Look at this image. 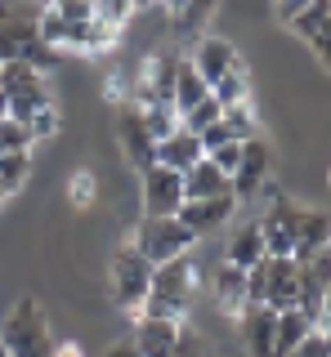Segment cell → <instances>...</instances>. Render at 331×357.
<instances>
[{
  "instance_id": "1",
  "label": "cell",
  "mask_w": 331,
  "mask_h": 357,
  "mask_svg": "<svg viewBox=\"0 0 331 357\" xmlns=\"http://www.w3.org/2000/svg\"><path fill=\"white\" fill-rule=\"evenodd\" d=\"M197 290V268L193 255H175L166 264H152V286L148 299H143L139 317H157V321H184Z\"/></svg>"
},
{
  "instance_id": "2",
  "label": "cell",
  "mask_w": 331,
  "mask_h": 357,
  "mask_svg": "<svg viewBox=\"0 0 331 357\" xmlns=\"http://www.w3.org/2000/svg\"><path fill=\"white\" fill-rule=\"evenodd\" d=\"M36 14L41 9H27V5L0 9V63H27V67H36V72H50V67L63 59L54 45L41 40Z\"/></svg>"
},
{
  "instance_id": "3",
  "label": "cell",
  "mask_w": 331,
  "mask_h": 357,
  "mask_svg": "<svg viewBox=\"0 0 331 357\" xmlns=\"http://www.w3.org/2000/svg\"><path fill=\"white\" fill-rule=\"evenodd\" d=\"M0 349L9 357H54V331H50V317L36 299H18L9 308V321L0 331Z\"/></svg>"
},
{
  "instance_id": "4",
  "label": "cell",
  "mask_w": 331,
  "mask_h": 357,
  "mask_svg": "<svg viewBox=\"0 0 331 357\" xmlns=\"http://www.w3.org/2000/svg\"><path fill=\"white\" fill-rule=\"evenodd\" d=\"M130 245H135L148 264H166V259H175V255H193L197 237L184 228L179 215H143L135 223V232H130Z\"/></svg>"
},
{
  "instance_id": "5",
  "label": "cell",
  "mask_w": 331,
  "mask_h": 357,
  "mask_svg": "<svg viewBox=\"0 0 331 357\" xmlns=\"http://www.w3.org/2000/svg\"><path fill=\"white\" fill-rule=\"evenodd\" d=\"M0 89H5L9 116L23 121V126L41 107L54 103V89L45 81V72H36V67H27V63H0Z\"/></svg>"
},
{
  "instance_id": "6",
  "label": "cell",
  "mask_w": 331,
  "mask_h": 357,
  "mask_svg": "<svg viewBox=\"0 0 331 357\" xmlns=\"http://www.w3.org/2000/svg\"><path fill=\"white\" fill-rule=\"evenodd\" d=\"M108 282H112V299L121 308L130 312V317H139L143 299H148V286H152V264L143 259L135 245H121L112 255V268H108Z\"/></svg>"
},
{
  "instance_id": "7",
  "label": "cell",
  "mask_w": 331,
  "mask_h": 357,
  "mask_svg": "<svg viewBox=\"0 0 331 357\" xmlns=\"http://www.w3.org/2000/svg\"><path fill=\"white\" fill-rule=\"evenodd\" d=\"M117 139H121V152L135 170H152L157 165V139H152L148 121H143V107L139 103H121L117 112Z\"/></svg>"
},
{
  "instance_id": "8",
  "label": "cell",
  "mask_w": 331,
  "mask_h": 357,
  "mask_svg": "<svg viewBox=\"0 0 331 357\" xmlns=\"http://www.w3.org/2000/svg\"><path fill=\"white\" fill-rule=\"evenodd\" d=\"M300 219H304V206H300V201L273 197L269 210L260 215L264 250H269V255H291V250H295V232H300Z\"/></svg>"
},
{
  "instance_id": "9",
  "label": "cell",
  "mask_w": 331,
  "mask_h": 357,
  "mask_svg": "<svg viewBox=\"0 0 331 357\" xmlns=\"http://www.w3.org/2000/svg\"><path fill=\"white\" fill-rule=\"evenodd\" d=\"M189 63L197 67V76L206 81V89L219 85L224 76H233V72H247V59H242L237 45H233V40H224V36H197L193 59H189Z\"/></svg>"
},
{
  "instance_id": "10",
  "label": "cell",
  "mask_w": 331,
  "mask_h": 357,
  "mask_svg": "<svg viewBox=\"0 0 331 357\" xmlns=\"http://www.w3.org/2000/svg\"><path fill=\"white\" fill-rule=\"evenodd\" d=\"M139 192H143V215H179L184 206V174L152 165L139 174Z\"/></svg>"
},
{
  "instance_id": "11",
  "label": "cell",
  "mask_w": 331,
  "mask_h": 357,
  "mask_svg": "<svg viewBox=\"0 0 331 357\" xmlns=\"http://www.w3.org/2000/svg\"><path fill=\"white\" fill-rule=\"evenodd\" d=\"M264 304L273 312L300 304V264L291 255H269L264 259Z\"/></svg>"
},
{
  "instance_id": "12",
  "label": "cell",
  "mask_w": 331,
  "mask_h": 357,
  "mask_svg": "<svg viewBox=\"0 0 331 357\" xmlns=\"http://www.w3.org/2000/svg\"><path fill=\"white\" fill-rule=\"evenodd\" d=\"M269 165H273V156H269V143H264L260 134L242 143V161H237V170H233V197H237V206H242V201H251L256 192H264V183H269Z\"/></svg>"
},
{
  "instance_id": "13",
  "label": "cell",
  "mask_w": 331,
  "mask_h": 357,
  "mask_svg": "<svg viewBox=\"0 0 331 357\" xmlns=\"http://www.w3.org/2000/svg\"><path fill=\"white\" fill-rule=\"evenodd\" d=\"M237 215V197L228 192V197H202V201H184L179 206V219H184V228L193 232L197 241L202 237H211V232H219L228 219Z\"/></svg>"
},
{
  "instance_id": "14",
  "label": "cell",
  "mask_w": 331,
  "mask_h": 357,
  "mask_svg": "<svg viewBox=\"0 0 331 357\" xmlns=\"http://www.w3.org/2000/svg\"><path fill=\"white\" fill-rule=\"evenodd\" d=\"M273 321L278 312L269 304H247L237 312V331H242V349L251 357H273Z\"/></svg>"
},
{
  "instance_id": "15",
  "label": "cell",
  "mask_w": 331,
  "mask_h": 357,
  "mask_svg": "<svg viewBox=\"0 0 331 357\" xmlns=\"http://www.w3.org/2000/svg\"><path fill=\"white\" fill-rule=\"evenodd\" d=\"M135 353L139 357H175V344H179V321H157V317H135Z\"/></svg>"
},
{
  "instance_id": "16",
  "label": "cell",
  "mask_w": 331,
  "mask_h": 357,
  "mask_svg": "<svg viewBox=\"0 0 331 357\" xmlns=\"http://www.w3.org/2000/svg\"><path fill=\"white\" fill-rule=\"evenodd\" d=\"M233 192V178H228L211 156H202L197 165L184 170V201H202V197H228Z\"/></svg>"
},
{
  "instance_id": "17",
  "label": "cell",
  "mask_w": 331,
  "mask_h": 357,
  "mask_svg": "<svg viewBox=\"0 0 331 357\" xmlns=\"http://www.w3.org/2000/svg\"><path fill=\"white\" fill-rule=\"evenodd\" d=\"M202 143H197V134L193 130H175L170 134V139H161L157 143V165H166V170H175V174H184V170H189V165H197V161H202Z\"/></svg>"
},
{
  "instance_id": "18",
  "label": "cell",
  "mask_w": 331,
  "mask_h": 357,
  "mask_svg": "<svg viewBox=\"0 0 331 357\" xmlns=\"http://www.w3.org/2000/svg\"><path fill=\"white\" fill-rule=\"evenodd\" d=\"M264 237H260V219H251V223H242V228L228 237L224 245V264H233V268H256L264 259Z\"/></svg>"
},
{
  "instance_id": "19",
  "label": "cell",
  "mask_w": 331,
  "mask_h": 357,
  "mask_svg": "<svg viewBox=\"0 0 331 357\" xmlns=\"http://www.w3.org/2000/svg\"><path fill=\"white\" fill-rule=\"evenodd\" d=\"M323 245H331V215H323V210H309L304 206V219H300V232H295V250L291 259L304 264L314 250H323Z\"/></svg>"
},
{
  "instance_id": "20",
  "label": "cell",
  "mask_w": 331,
  "mask_h": 357,
  "mask_svg": "<svg viewBox=\"0 0 331 357\" xmlns=\"http://www.w3.org/2000/svg\"><path fill=\"white\" fill-rule=\"evenodd\" d=\"M314 331H318V326L304 317L300 308H282V312H278V321H273V357H286V353L295 349V344H304Z\"/></svg>"
},
{
  "instance_id": "21",
  "label": "cell",
  "mask_w": 331,
  "mask_h": 357,
  "mask_svg": "<svg viewBox=\"0 0 331 357\" xmlns=\"http://www.w3.org/2000/svg\"><path fill=\"white\" fill-rule=\"evenodd\" d=\"M215 304L228 312V317H237L242 308H247V268H233V264H219L215 273Z\"/></svg>"
},
{
  "instance_id": "22",
  "label": "cell",
  "mask_w": 331,
  "mask_h": 357,
  "mask_svg": "<svg viewBox=\"0 0 331 357\" xmlns=\"http://www.w3.org/2000/svg\"><path fill=\"white\" fill-rule=\"evenodd\" d=\"M206 94H211V89H206V81L197 76V67H193L189 59H179V67H175V94H170V107L184 116V112L197 107Z\"/></svg>"
},
{
  "instance_id": "23",
  "label": "cell",
  "mask_w": 331,
  "mask_h": 357,
  "mask_svg": "<svg viewBox=\"0 0 331 357\" xmlns=\"http://www.w3.org/2000/svg\"><path fill=\"white\" fill-rule=\"evenodd\" d=\"M215 5H219V0H189V5L170 18L175 36H202V31H206V18L215 14Z\"/></svg>"
},
{
  "instance_id": "24",
  "label": "cell",
  "mask_w": 331,
  "mask_h": 357,
  "mask_svg": "<svg viewBox=\"0 0 331 357\" xmlns=\"http://www.w3.org/2000/svg\"><path fill=\"white\" fill-rule=\"evenodd\" d=\"M327 18H331V0H309L300 14H291V18H286V27H291L300 40H309V36H314V31L327 22Z\"/></svg>"
},
{
  "instance_id": "25",
  "label": "cell",
  "mask_w": 331,
  "mask_h": 357,
  "mask_svg": "<svg viewBox=\"0 0 331 357\" xmlns=\"http://www.w3.org/2000/svg\"><path fill=\"white\" fill-rule=\"evenodd\" d=\"M27 174H31V152H5L0 156V183H5L9 197L27 183Z\"/></svg>"
},
{
  "instance_id": "26",
  "label": "cell",
  "mask_w": 331,
  "mask_h": 357,
  "mask_svg": "<svg viewBox=\"0 0 331 357\" xmlns=\"http://www.w3.org/2000/svg\"><path fill=\"white\" fill-rule=\"evenodd\" d=\"M143 107V121H148V130H152V139H170L175 130H179V112H175L170 103H139Z\"/></svg>"
},
{
  "instance_id": "27",
  "label": "cell",
  "mask_w": 331,
  "mask_h": 357,
  "mask_svg": "<svg viewBox=\"0 0 331 357\" xmlns=\"http://www.w3.org/2000/svg\"><path fill=\"white\" fill-rule=\"evenodd\" d=\"M219 116H224V107H219V98H215V94H206V98H202L197 107H189V112L179 116V126H184V130H193V134H202L206 126H215Z\"/></svg>"
},
{
  "instance_id": "28",
  "label": "cell",
  "mask_w": 331,
  "mask_h": 357,
  "mask_svg": "<svg viewBox=\"0 0 331 357\" xmlns=\"http://www.w3.org/2000/svg\"><path fill=\"white\" fill-rule=\"evenodd\" d=\"M224 126H228V134H233L237 143L256 139V112H251V103H233V107H224Z\"/></svg>"
},
{
  "instance_id": "29",
  "label": "cell",
  "mask_w": 331,
  "mask_h": 357,
  "mask_svg": "<svg viewBox=\"0 0 331 357\" xmlns=\"http://www.w3.org/2000/svg\"><path fill=\"white\" fill-rule=\"evenodd\" d=\"M5 152H31V134H27L23 121H14V116L0 121V156Z\"/></svg>"
},
{
  "instance_id": "30",
  "label": "cell",
  "mask_w": 331,
  "mask_h": 357,
  "mask_svg": "<svg viewBox=\"0 0 331 357\" xmlns=\"http://www.w3.org/2000/svg\"><path fill=\"white\" fill-rule=\"evenodd\" d=\"M94 18L121 31L130 18H135V5H130V0H94Z\"/></svg>"
},
{
  "instance_id": "31",
  "label": "cell",
  "mask_w": 331,
  "mask_h": 357,
  "mask_svg": "<svg viewBox=\"0 0 331 357\" xmlns=\"http://www.w3.org/2000/svg\"><path fill=\"white\" fill-rule=\"evenodd\" d=\"M59 121H63V116H59V107H54V103H50V107H41L36 116L27 121L31 143H45V139H54V134H59Z\"/></svg>"
},
{
  "instance_id": "32",
  "label": "cell",
  "mask_w": 331,
  "mask_h": 357,
  "mask_svg": "<svg viewBox=\"0 0 331 357\" xmlns=\"http://www.w3.org/2000/svg\"><path fill=\"white\" fill-rule=\"evenodd\" d=\"M304 268V277H309V282H318V286H331V245H323V250H314V255H309V259L300 264Z\"/></svg>"
},
{
  "instance_id": "33",
  "label": "cell",
  "mask_w": 331,
  "mask_h": 357,
  "mask_svg": "<svg viewBox=\"0 0 331 357\" xmlns=\"http://www.w3.org/2000/svg\"><path fill=\"white\" fill-rule=\"evenodd\" d=\"M50 9L63 22H90L94 18V0H50Z\"/></svg>"
},
{
  "instance_id": "34",
  "label": "cell",
  "mask_w": 331,
  "mask_h": 357,
  "mask_svg": "<svg viewBox=\"0 0 331 357\" xmlns=\"http://www.w3.org/2000/svg\"><path fill=\"white\" fill-rule=\"evenodd\" d=\"M304 45L314 50V59H318V63H323L327 72H331V18H327V22H323V27H318V31H314V36H309Z\"/></svg>"
},
{
  "instance_id": "35",
  "label": "cell",
  "mask_w": 331,
  "mask_h": 357,
  "mask_svg": "<svg viewBox=\"0 0 331 357\" xmlns=\"http://www.w3.org/2000/svg\"><path fill=\"white\" fill-rule=\"evenodd\" d=\"M211 156V161L219 165V170H224L228 178H233V170H237V161H242V143H219L215 152H206Z\"/></svg>"
},
{
  "instance_id": "36",
  "label": "cell",
  "mask_w": 331,
  "mask_h": 357,
  "mask_svg": "<svg viewBox=\"0 0 331 357\" xmlns=\"http://www.w3.org/2000/svg\"><path fill=\"white\" fill-rule=\"evenodd\" d=\"M197 143H202V152H215L219 143H237V139H233V134H228V126H224V116H219L215 126H206L202 134H197Z\"/></svg>"
},
{
  "instance_id": "37",
  "label": "cell",
  "mask_w": 331,
  "mask_h": 357,
  "mask_svg": "<svg viewBox=\"0 0 331 357\" xmlns=\"http://www.w3.org/2000/svg\"><path fill=\"white\" fill-rule=\"evenodd\" d=\"M286 357H327V340H323V331H314L304 344H295Z\"/></svg>"
},
{
  "instance_id": "38",
  "label": "cell",
  "mask_w": 331,
  "mask_h": 357,
  "mask_svg": "<svg viewBox=\"0 0 331 357\" xmlns=\"http://www.w3.org/2000/svg\"><path fill=\"white\" fill-rule=\"evenodd\" d=\"M175 357H206V344L197 340L193 331H179V344H175Z\"/></svg>"
},
{
  "instance_id": "39",
  "label": "cell",
  "mask_w": 331,
  "mask_h": 357,
  "mask_svg": "<svg viewBox=\"0 0 331 357\" xmlns=\"http://www.w3.org/2000/svg\"><path fill=\"white\" fill-rule=\"evenodd\" d=\"M90 197H94V178L90 174H72V201H76V206H90Z\"/></svg>"
},
{
  "instance_id": "40",
  "label": "cell",
  "mask_w": 331,
  "mask_h": 357,
  "mask_svg": "<svg viewBox=\"0 0 331 357\" xmlns=\"http://www.w3.org/2000/svg\"><path fill=\"white\" fill-rule=\"evenodd\" d=\"M273 5H278V18L286 22V18H291V14H300V9L309 5V0H273Z\"/></svg>"
},
{
  "instance_id": "41",
  "label": "cell",
  "mask_w": 331,
  "mask_h": 357,
  "mask_svg": "<svg viewBox=\"0 0 331 357\" xmlns=\"http://www.w3.org/2000/svg\"><path fill=\"white\" fill-rule=\"evenodd\" d=\"M108 357H139V353H135V344H130V340H121V344L108 349Z\"/></svg>"
},
{
  "instance_id": "42",
  "label": "cell",
  "mask_w": 331,
  "mask_h": 357,
  "mask_svg": "<svg viewBox=\"0 0 331 357\" xmlns=\"http://www.w3.org/2000/svg\"><path fill=\"white\" fill-rule=\"evenodd\" d=\"M318 331H323V340H327V357H331V317L318 321Z\"/></svg>"
},
{
  "instance_id": "43",
  "label": "cell",
  "mask_w": 331,
  "mask_h": 357,
  "mask_svg": "<svg viewBox=\"0 0 331 357\" xmlns=\"http://www.w3.org/2000/svg\"><path fill=\"white\" fill-rule=\"evenodd\" d=\"M54 357H81V349H76V344H63V349H54Z\"/></svg>"
},
{
  "instance_id": "44",
  "label": "cell",
  "mask_w": 331,
  "mask_h": 357,
  "mask_svg": "<svg viewBox=\"0 0 331 357\" xmlns=\"http://www.w3.org/2000/svg\"><path fill=\"white\" fill-rule=\"evenodd\" d=\"M161 5H166V9H170V18H175V14H179V9H184V5H189V0H161Z\"/></svg>"
},
{
  "instance_id": "45",
  "label": "cell",
  "mask_w": 331,
  "mask_h": 357,
  "mask_svg": "<svg viewBox=\"0 0 331 357\" xmlns=\"http://www.w3.org/2000/svg\"><path fill=\"white\" fill-rule=\"evenodd\" d=\"M9 116V103H5V89H0V121Z\"/></svg>"
},
{
  "instance_id": "46",
  "label": "cell",
  "mask_w": 331,
  "mask_h": 357,
  "mask_svg": "<svg viewBox=\"0 0 331 357\" xmlns=\"http://www.w3.org/2000/svg\"><path fill=\"white\" fill-rule=\"evenodd\" d=\"M323 308H327L323 317H331V286H327V295H323Z\"/></svg>"
},
{
  "instance_id": "47",
  "label": "cell",
  "mask_w": 331,
  "mask_h": 357,
  "mask_svg": "<svg viewBox=\"0 0 331 357\" xmlns=\"http://www.w3.org/2000/svg\"><path fill=\"white\" fill-rule=\"evenodd\" d=\"M130 5H135V9H148V5H152V0H130Z\"/></svg>"
},
{
  "instance_id": "48",
  "label": "cell",
  "mask_w": 331,
  "mask_h": 357,
  "mask_svg": "<svg viewBox=\"0 0 331 357\" xmlns=\"http://www.w3.org/2000/svg\"><path fill=\"white\" fill-rule=\"evenodd\" d=\"M5 201H9V192H5V183H0V206H5Z\"/></svg>"
},
{
  "instance_id": "49",
  "label": "cell",
  "mask_w": 331,
  "mask_h": 357,
  "mask_svg": "<svg viewBox=\"0 0 331 357\" xmlns=\"http://www.w3.org/2000/svg\"><path fill=\"white\" fill-rule=\"evenodd\" d=\"M0 357H9V353H5V349H0Z\"/></svg>"
}]
</instances>
